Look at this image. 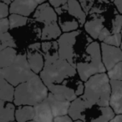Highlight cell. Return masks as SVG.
I'll list each match as a JSON object with an SVG mask.
<instances>
[{"instance_id":"cell-1","label":"cell","mask_w":122,"mask_h":122,"mask_svg":"<svg viewBox=\"0 0 122 122\" xmlns=\"http://www.w3.org/2000/svg\"><path fill=\"white\" fill-rule=\"evenodd\" d=\"M68 115L73 120H81L84 122H109L115 114L110 106L93 105L78 97L70 103Z\"/></svg>"},{"instance_id":"cell-2","label":"cell","mask_w":122,"mask_h":122,"mask_svg":"<svg viewBox=\"0 0 122 122\" xmlns=\"http://www.w3.org/2000/svg\"><path fill=\"white\" fill-rule=\"evenodd\" d=\"M49 90L39 75H36L28 81L22 83L14 89V102L15 106H34L44 101L48 96Z\"/></svg>"},{"instance_id":"cell-3","label":"cell","mask_w":122,"mask_h":122,"mask_svg":"<svg viewBox=\"0 0 122 122\" xmlns=\"http://www.w3.org/2000/svg\"><path fill=\"white\" fill-rule=\"evenodd\" d=\"M110 79L107 74H97L85 82V90L81 98L97 106H110L111 94Z\"/></svg>"},{"instance_id":"cell-4","label":"cell","mask_w":122,"mask_h":122,"mask_svg":"<svg viewBox=\"0 0 122 122\" xmlns=\"http://www.w3.org/2000/svg\"><path fill=\"white\" fill-rule=\"evenodd\" d=\"M83 59L76 63L75 67L81 81L85 82L93 75L106 71L102 62L100 44L96 41L91 42L87 46Z\"/></svg>"},{"instance_id":"cell-5","label":"cell","mask_w":122,"mask_h":122,"mask_svg":"<svg viewBox=\"0 0 122 122\" xmlns=\"http://www.w3.org/2000/svg\"><path fill=\"white\" fill-rule=\"evenodd\" d=\"M76 69L73 67L68 61L58 59L52 63L44 64L39 77L46 86L51 85L63 84L65 80L73 78L76 75Z\"/></svg>"},{"instance_id":"cell-6","label":"cell","mask_w":122,"mask_h":122,"mask_svg":"<svg viewBox=\"0 0 122 122\" xmlns=\"http://www.w3.org/2000/svg\"><path fill=\"white\" fill-rule=\"evenodd\" d=\"M0 75L10 85L16 87L32 79L36 74L29 67L26 54H18L12 65L6 68L0 69Z\"/></svg>"},{"instance_id":"cell-7","label":"cell","mask_w":122,"mask_h":122,"mask_svg":"<svg viewBox=\"0 0 122 122\" xmlns=\"http://www.w3.org/2000/svg\"><path fill=\"white\" fill-rule=\"evenodd\" d=\"M80 30H75L70 33H64L58 39L59 59H65L73 67H76L75 63V45L76 44L77 38L80 34Z\"/></svg>"},{"instance_id":"cell-8","label":"cell","mask_w":122,"mask_h":122,"mask_svg":"<svg viewBox=\"0 0 122 122\" xmlns=\"http://www.w3.org/2000/svg\"><path fill=\"white\" fill-rule=\"evenodd\" d=\"M100 50L102 62L106 71L111 70L115 65L122 61V50L120 47H115L105 43H101Z\"/></svg>"},{"instance_id":"cell-9","label":"cell","mask_w":122,"mask_h":122,"mask_svg":"<svg viewBox=\"0 0 122 122\" xmlns=\"http://www.w3.org/2000/svg\"><path fill=\"white\" fill-rule=\"evenodd\" d=\"M46 100L49 103L54 117L68 115L69 109H70V103H71L70 101L65 100L63 97L54 95L49 91Z\"/></svg>"},{"instance_id":"cell-10","label":"cell","mask_w":122,"mask_h":122,"mask_svg":"<svg viewBox=\"0 0 122 122\" xmlns=\"http://www.w3.org/2000/svg\"><path fill=\"white\" fill-rule=\"evenodd\" d=\"M34 19L46 25L57 22L58 15L54 9L49 3H44L42 4H39L35 9Z\"/></svg>"},{"instance_id":"cell-11","label":"cell","mask_w":122,"mask_h":122,"mask_svg":"<svg viewBox=\"0 0 122 122\" xmlns=\"http://www.w3.org/2000/svg\"><path fill=\"white\" fill-rule=\"evenodd\" d=\"M39 4L34 0H14L9 5V14L28 17L35 11Z\"/></svg>"},{"instance_id":"cell-12","label":"cell","mask_w":122,"mask_h":122,"mask_svg":"<svg viewBox=\"0 0 122 122\" xmlns=\"http://www.w3.org/2000/svg\"><path fill=\"white\" fill-rule=\"evenodd\" d=\"M111 94L110 99V106L115 115H122V81L110 80Z\"/></svg>"},{"instance_id":"cell-13","label":"cell","mask_w":122,"mask_h":122,"mask_svg":"<svg viewBox=\"0 0 122 122\" xmlns=\"http://www.w3.org/2000/svg\"><path fill=\"white\" fill-rule=\"evenodd\" d=\"M34 118L35 122H54V115L47 100L34 105Z\"/></svg>"},{"instance_id":"cell-14","label":"cell","mask_w":122,"mask_h":122,"mask_svg":"<svg viewBox=\"0 0 122 122\" xmlns=\"http://www.w3.org/2000/svg\"><path fill=\"white\" fill-rule=\"evenodd\" d=\"M66 81L67 80H65L63 84H59V85H49V86H47V88L50 93L58 95V96L63 97L65 100L72 102L78 97L75 95V90L69 85H67Z\"/></svg>"},{"instance_id":"cell-15","label":"cell","mask_w":122,"mask_h":122,"mask_svg":"<svg viewBox=\"0 0 122 122\" xmlns=\"http://www.w3.org/2000/svg\"><path fill=\"white\" fill-rule=\"evenodd\" d=\"M26 59L29 67L34 74L38 75L42 71L44 66V59L43 54L40 53V50H32L27 49Z\"/></svg>"},{"instance_id":"cell-16","label":"cell","mask_w":122,"mask_h":122,"mask_svg":"<svg viewBox=\"0 0 122 122\" xmlns=\"http://www.w3.org/2000/svg\"><path fill=\"white\" fill-rule=\"evenodd\" d=\"M41 49L44 59V64L52 63L59 59V46L56 41H47L41 44Z\"/></svg>"},{"instance_id":"cell-17","label":"cell","mask_w":122,"mask_h":122,"mask_svg":"<svg viewBox=\"0 0 122 122\" xmlns=\"http://www.w3.org/2000/svg\"><path fill=\"white\" fill-rule=\"evenodd\" d=\"M67 6L69 14L76 19L79 24H85L86 22V14L83 10L78 0H68Z\"/></svg>"},{"instance_id":"cell-18","label":"cell","mask_w":122,"mask_h":122,"mask_svg":"<svg viewBox=\"0 0 122 122\" xmlns=\"http://www.w3.org/2000/svg\"><path fill=\"white\" fill-rule=\"evenodd\" d=\"M15 110L16 107L14 103L0 100V122L15 121Z\"/></svg>"},{"instance_id":"cell-19","label":"cell","mask_w":122,"mask_h":122,"mask_svg":"<svg viewBox=\"0 0 122 122\" xmlns=\"http://www.w3.org/2000/svg\"><path fill=\"white\" fill-rule=\"evenodd\" d=\"M104 21L103 18H96V19H90L85 22V29L93 39H98L99 34L104 29Z\"/></svg>"},{"instance_id":"cell-20","label":"cell","mask_w":122,"mask_h":122,"mask_svg":"<svg viewBox=\"0 0 122 122\" xmlns=\"http://www.w3.org/2000/svg\"><path fill=\"white\" fill-rule=\"evenodd\" d=\"M16 122H28L34 120V106L29 105H21L18 106L14 113Z\"/></svg>"},{"instance_id":"cell-21","label":"cell","mask_w":122,"mask_h":122,"mask_svg":"<svg viewBox=\"0 0 122 122\" xmlns=\"http://www.w3.org/2000/svg\"><path fill=\"white\" fill-rule=\"evenodd\" d=\"M14 87L0 75V100L6 102H14Z\"/></svg>"},{"instance_id":"cell-22","label":"cell","mask_w":122,"mask_h":122,"mask_svg":"<svg viewBox=\"0 0 122 122\" xmlns=\"http://www.w3.org/2000/svg\"><path fill=\"white\" fill-rule=\"evenodd\" d=\"M61 35V29L57 22L52 23V24H46L42 29L41 34V39L42 40L50 41L53 39H59Z\"/></svg>"},{"instance_id":"cell-23","label":"cell","mask_w":122,"mask_h":122,"mask_svg":"<svg viewBox=\"0 0 122 122\" xmlns=\"http://www.w3.org/2000/svg\"><path fill=\"white\" fill-rule=\"evenodd\" d=\"M18 54L14 48L8 47L0 51V69L11 65L15 60Z\"/></svg>"},{"instance_id":"cell-24","label":"cell","mask_w":122,"mask_h":122,"mask_svg":"<svg viewBox=\"0 0 122 122\" xmlns=\"http://www.w3.org/2000/svg\"><path fill=\"white\" fill-rule=\"evenodd\" d=\"M79 22L75 19H59V26L64 33L73 32L78 29Z\"/></svg>"},{"instance_id":"cell-25","label":"cell","mask_w":122,"mask_h":122,"mask_svg":"<svg viewBox=\"0 0 122 122\" xmlns=\"http://www.w3.org/2000/svg\"><path fill=\"white\" fill-rule=\"evenodd\" d=\"M9 29H13L25 26L28 23V18L19 14H10L9 17Z\"/></svg>"},{"instance_id":"cell-26","label":"cell","mask_w":122,"mask_h":122,"mask_svg":"<svg viewBox=\"0 0 122 122\" xmlns=\"http://www.w3.org/2000/svg\"><path fill=\"white\" fill-rule=\"evenodd\" d=\"M107 75L110 80L122 81V61L115 65L111 70H109Z\"/></svg>"},{"instance_id":"cell-27","label":"cell","mask_w":122,"mask_h":122,"mask_svg":"<svg viewBox=\"0 0 122 122\" xmlns=\"http://www.w3.org/2000/svg\"><path fill=\"white\" fill-rule=\"evenodd\" d=\"M121 42H122V36L120 33V34H111L101 43H105L106 44L115 46V47H120Z\"/></svg>"},{"instance_id":"cell-28","label":"cell","mask_w":122,"mask_h":122,"mask_svg":"<svg viewBox=\"0 0 122 122\" xmlns=\"http://www.w3.org/2000/svg\"><path fill=\"white\" fill-rule=\"evenodd\" d=\"M122 29V14H117L112 21L111 34H120Z\"/></svg>"},{"instance_id":"cell-29","label":"cell","mask_w":122,"mask_h":122,"mask_svg":"<svg viewBox=\"0 0 122 122\" xmlns=\"http://www.w3.org/2000/svg\"><path fill=\"white\" fill-rule=\"evenodd\" d=\"M9 14V7L8 4L0 1V19H5Z\"/></svg>"},{"instance_id":"cell-30","label":"cell","mask_w":122,"mask_h":122,"mask_svg":"<svg viewBox=\"0 0 122 122\" xmlns=\"http://www.w3.org/2000/svg\"><path fill=\"white\" fill-rule=\"evenodd\" d=\"M14 38L11 36L9 33H0V44H4V43H9L13 42Z\"/></svg>"},{"instance_id":"cell-31","label":"cell","mask_w":122,"mask_h":122,"mask_svg":"<svg viewBox=\"0 0 122 122\" xmlns=\"http://www.w3.org/2000/svg\"><path fill=\"white\" fill-rule=\"evenodd\" d=\"M9 29V19H0V33H7Z\"/></svg>"},{"instance_id":"cell-32","label":"cell","mask_w":122,"mask_h":122,"mask_svg":"<svg viewBox=\"0 0 122 122\" xmlns=\"http://www.w3.org/2000/svg\"><path fill=\"white\" fill-rule=\"evenodd\" d=\"M68 0H49V4L52 6L54 9H57L61 6L67 4Z\"/></svg>"},{"instance_id":"cell-33","label":"cell","mask_w":122,"mask_h":122,"mask_svg":"<svg viewBox=\"0 0 122 122\" xmlns=\"http://www.w3.org/2000/svg\"><path fill=\"white\" fill-rule=\"evenodd\" d=\"M110 34H111V32H110V30H109L107 28L104 27V29L101 30V32L100 33V34H99V37H98V39L100 41H101V42H103L104 40H105V39H106L108 36H110Z\"/></svg>"},{"instance_id":"cell-34","label":"cell","mask_w":122,"mask_h":122,"mask_svg":"<svg viewBox=\"0 0 122 122\" xmlns=\"http://www.w3.org/2000/svg\"><path fill=\"white\" fill-rule=\"evenodd\" d=\"M73 121L74 120L68 115H63V116L54 117V122H73Z\"/></svg>"},{"instance_id":"cell-35","label":"cell","mask_w":122,"mask_h":122,"mask_svg":"<svg viewBox=\"0 0 122 122\" xmlns=\"http://www.w3.org/2000/svg\"><path fill=\"white\" fill-rule=\"evenodd\" d=\"M114 4L116 7L117 10L120 14H122V0H114Z\"/></svg>"},{"instance_id":"cell-36","label":"cell","mask_w":122,"mask_h":122,"mask_svg":"<svg viewBox=\"0 0 122 122\" xmlns=\"http://www.w3.org/2000/svg\"><path fill=\"white\" fill-rule=\"evenodd\" d=\"M109 122H122V115H115V117Z\"/></svg>"},{"instance_id":"cell-37","label":"cell","mask_w":122,"mask_h":122,"mask_svg":"<svg viewBox=\"0 0 122 122\" xmlns=\"http://www.w3.org/2000/svg\"><path fill=\"white\" fill-rule=\"evenodd\" d=\"M0 1H1V2H3V3H4V4H8V5H10L11 3H12L14 0H0Z\"/></svg>"},{"instance_id":"cell-38","label":"cell","mask_w":122,"mask_h":122,"mask_svg":"<svg viewBox=\"0 0 122 122\" xmlns=\"http://www.w3.org/2000/svg\"><path fill=\"white\" fill-rule=\"evenodd\" d=\"M34 1H35L38 4H42L46 2V0H34Z\"/></svg>"},{"instance_id":"cell-39","label":"cell","mask_w":122,"mask_h":122,"mask_svg":"<svg viewBox=\"0 0 122 122\" xmlns=\"http://www.w3.org/2000/svg\"><path fill=\"white\" fill-rule=\"evenodd\" d=\"M73 122H84V121H82L81 120H74Z\"/></svg>"},{"instance_id":"cell-40","label":"cell","mask_w":122,"mask_h":122,"mask_svg":"<svg viewBox=\"0 0 122 122\" xmlns=\"http://www.w3.org/2000/svg\"><path fill=\"white\" fill-rule=\"evenodd\" d=\"M28 122H35L34 120H30V121H28Z\"/></svg>"},{"instance_id":"cell-41","label":"cell","mask_w":122,"mask_h":122,"mask_svg":"<svg viewBox=\"0 0 122 122\" xmlns=\"http://www.w3.org/2000/svg\"><path fill=\"white\" fill-rule=\"evenodd\" d=\"M120 34H121V36H122V29H121V31H120Z\"/></svg>"},{"instance_id":"cell-42","label":"cell","mask_w":122,"mask_h":122,"mask_svg":"<svg viewBox=\"0 0 122 122\" xmlns=\"http://www.w3.org/2000/svg\"><path fill=\"white\" fill-rule=\"evenodd\" d=\"M110 1H111V2H114V0H110Z\"/></svg>"},{"instance_id":"cell-43","label":"cell","mask_w":122,"mask_h":122,"mask_svg":"<svg viewBox=\"0 0 122 122\" xmlns=\"http://www.w3.org/2000/svg\"><path fill=\"white\" fill-rule=\"evenodd\" d=\"M11 122H16V121H11Z\"/></svg>"}]
</instances>
